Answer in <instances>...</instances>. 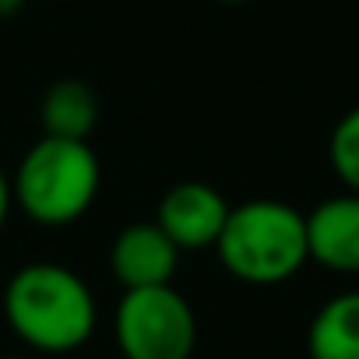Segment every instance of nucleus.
<instances>
[{
  "label": "nucleus",
  "instance_id": "nucleus-1",
  "mask_svg": "<svg viewBox=\"0 0 359 359\" xmlns=\"http://www.w3.org/2000/svg\"><path fill=\"white\" fill-rule=\"evenodd\" d=\"M0 310L18 341L36 352H74L99 324V306L88 282L67 264L32 261L0 289Z\"/></svg>",
  "mask_w": 359,
  "mask_h": 359
},
{
  "label": "nucleus",
  "instance_id": "nucleus-2",
  "mask_svg": "<svg viewBox=\"0 0 359 359\" xmlns=\"http://www.w3.org/2000/svg\"><path fill=\"white\" fill-rule=\"evenodd\" d=\"M102 165L88 141L43 134L11 176V198L25 219L43 229H64L78 222L99 198Z\"/></svg>",
  "mask_w": 359,
  "mask_h": 359
},
{
  "label": "nucleus",
  "instance_id": "nucleus-3",
  "mask_svg": "<svg viewBox=\"0 0 359 359\" xmlns=\"http://www.w3.org/2000/svg\"><path fill=\"white\" fill-rule=\"evenodd\" d=\"M222 268L247 285H282L310 261L306 215L275 198H254L229 208L212 247Z\"/></svg>",
  "mask_w": 359,
  "mask_h": 359
},
{
  "label": "nucleus",
  "instance_id": "nucleus-4",
  "mask_svg": "<svg viewBox=\"0 0 359 359\" xmlns=\"http://www.w3.org/2000/svg\"><path fill=\"white\" fill-rule=\"evenodd\" d=\"M113 334L123 359H191L198 345V317L187 296L172 285L123 289Z\"/></svg>",
  "mask_w": 359,
  "mask_h": 359
},
{
  "label": "nucleus",
  "instance_id": "nucleus-5",
  "mask_svg": "<svg viewBox=\"0 0 359 359\" xmlns=\"http://www.w3.org/2000/svg\"><path fill=\"white\" fill-rule=\"evenodd\" d=\"M226 219H229V201L222 198V191L201 184V180H187V184H176L158 198L151 222L184 254V250L215 247Z\"/></svg>",
  "mask_w": 359,
  "mask_h": 359
},
{
  "label": "nucleus",
  "instance_id": "nucleus-6",
  "mask_svg": "<svg viewBox=\"0 0 359 359\" xmlns=\"http://www.w3.org/2000/svg\"><path fill=\"white\" fill-rule=\"evenodd\" d=\"M180 264V250L155 222H130L109 247V268L123 289L169 285Z\"/></svg>",
  "mask_w": 359,
  "mask_h": 359
},
{
  "label": "nucleus",
  "instance_id": "nucleus-7",
  "mask_svg": "<svg viewBox=\"0 0 359 359\" xmlns=\"http://www.w3.org/2000/svg\"><path fill=\"white\" fill-rule=\"evenodd\" d=\"M306 254L334 275H359V194L345 191L306 215Z\"/></svg>",
  "mask_w": 359,
  "mask_h": 359
},
{
  "label": "nucleus",
  "instance_id": "nucleus-8",
  "mask_svg": "<svg viewBox=\"0 0 359 359\" xmlns=\"http://www.w3.org/2000/svg\"><path fill=\"white\" fill-rule=\"evenodd\" d=\"M95 120H99V99H95L88 81L60 78L43 92V102H39L43 134L88 141V134L95 130Z\"/></svg>",
  "mask_w": 359,
  "mask_h": 359
},
{
  "label": "nucleus",
  "instance_id": "nucleus-9",
  "mask_svg": "<svg viewBox=\"0 0 359 359\" xmlns=\"http://www.w3.org/2000/svg\"><path fill=\"white\" fill-rule=\"evenodd\" d=\"M310 359H359V289L331 296L306 331Z\"/></svg>",
  "mask_w": 359,
  "mask_h": 359
},
{
  "label": "nucleus",
  "instance_id": "nucleus-10",
  "mask_svg": "<svg viewBox=\"0 0 359 359\" xmlns=\"http://www.w3.org/2000/svg\"><path fill=\"white\" fill-rule=\"evenodd\" d=\"M327 162L348 194H359V106L341 113L327 137Z\"/></svg>",
  "mask_w": 359,
  "mask_h": 359
},
{
  "label": "nucleus",
  "instance_id": "nucleus-11",
  "mask_svg": "<svg viewBox=\"0 0 359 359\" xmlns=\"http://www.w3.org/2000/svg\"><path fill=\"white\" fill-rule=\"evenodd\" d=\"M11 208H15V198H11V176H8L4 169H0V229H4V222H8Z\"/></svg>",
  "mask_w": 359,
  "mask_h": 359
},
{
  "label": "nucleus",
  "instance_id": "nucleus-12",
  "mask_svg": "<svg viewBox=\"0 0 359 359\" xmlns=\"http://www.w3.org/2000/svg\"><path fill=\"white\" fill-rule=\"evenodd\" d=\"M25 4H29V0H0V18H11V15H18Z\"/></svg>",
  "mask_w": 359,
  "mask_h": 359
},
{
  "label": "nucleus",
  "instance_id": "nucleus-13",
  "mask_svg": "<svg viewBox=\"0 0 359 359\" xmlns=\"http://www.w3.org/2000/svg\"><path fill=\"white\" fill-rule=\"evenodd\" d=\"M219 4H229V8H240V4H250V0H219Z\"/></svg>",
  "mask_w": 359,
  "mask_h": 359
},
{
  "label": "nucleus",
  "instance_id": "nucleus-14",
  "mask_svg": "<svg viewBox=\"0 0 359 359\" xmlns=\"http://www.w3.org/2000/svg\"><path fill=\"white\" fill-rule=\"evenodd\" d=\"M8 359H25V355H8Z\"/></svg>",
  "mask_w": 359,
  "mask_h": 359
},
{
  "label": "nucleus",
  "instance_id": "nucleus-15",
  "mask_svg": "<svg viewBox=\"0 0 359 359\" xmlns=\"http://www.w3.org/2000/svg\"><path fill=\"white\" fill-rule=\"evenodd\" d=\"M0 289H4V282H0Z\"/></svg>",
  "mask_w": 359,
  "mask_h": 359
}]
</instances>
